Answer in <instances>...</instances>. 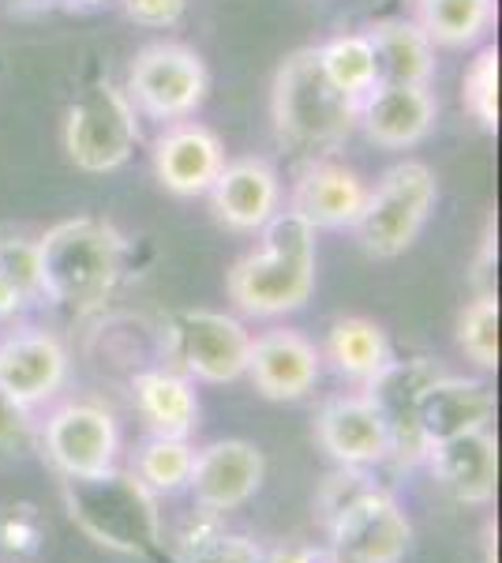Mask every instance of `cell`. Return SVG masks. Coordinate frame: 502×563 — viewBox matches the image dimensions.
Segmentation results:
<instances>
[{
	"label": "cell",
	"mask_w": 502,
	"mask_h": 563,
	"mask_svg": "<svg viewBox=\"0 0 502 563\" xmlns=\"http://www.w3.org/2000/svg\"><path fill=\"white\" fill-rule=\"evenodd\" d=\"M259 252L233 263L225 289L244 316L274 320L308 305L315 289V230L293 211H278L263 225Z\"/></svg>",
	"instance_id": "cell-1"
},
{
	"label": "cell",
	"mask_w": 502,
	"mask_h": 563,
	"mask_svg": "<svg viewBox=\"0 0 502 563\" xmlns=\"http://www.w3.org/2000/svg\"><path fill=\"white\" fill-rule=\"evenodd\" d=\"M34 244H38L42 297H49L53 305L76 312L98 308L124 275L127 241L105 218H68Z\"/></svg>",
	"instance_id": "cell-2"
},
{
	"label": "cell",
	"mask_w": 502,
	"mask_h": 563,
	"mask_svg": "<svg viewBox=\"0 0 502 563\" xmlns=\"http://www.w3.org/2000/svg\"><path fill=\"white\" fill-rule=\"evenodd\" d=\"M270 117L278 140L308 158H326L356 132V102L331 87L315 49H297L281 60L270 87Z\"/></svg>",
	"instance_id": "cell-3"
},
{
	"label": "cell",
	"mask_w": 502,
	"mask_h": 563,
	"mask_svg": "<svg viewBox=\"0 0 502 563\" xmlns=\"http://www.w3.org/2000/svg\"><path fill=\"white\" fill-rule=\"evenodd\" d=\"M60 496L71 522L102 549L140 556L161 544L158 499L135 474H121L109 466L102 474L60 477Z\"/></svg>",
	"instance_id": "cell-4"
},
{
	"label": "cell",
	"mask_w": 502,
	"mask_h": 563,
	"mask_svg": "<svg viewBox=\"0 0 502 563\" xmlns=\"http://www.w3.org/2000/svg\"><path fill=\"white\" fill-rule=\"evenodd\" d=\"M435 199H439V180L432 166L416 158L398 162L376 180V188H368L364 211L353 222L356 244L376 260L401 256L424 233Z\"/></svg>",
	"instance_id": "cell-5"
},
{
	"label": "cell",
	"mask_w": 502,
	"mask_h": 563,
	"mask_svg": "<svg viewBox=\"0 0 502 563\" xmlns=\"http://www.w3.org/2000/svg\"><path fill=\"white\" fill-rule=\"evenodd\" d=\"M140 143V113L113 84L87 87L64 113V151L83 174H113Z\"/></svg>",
	"instance_id": "cell-6"
},
{
	"label": "cell",
	"mask_w": 502,
	"mask_h": 563,
	"mask_svg": "<svg viewBox=\"0 0 502 563\" xmlns=\"http://www.w3.org/2000/svg\"><path fill=\"white\" fill-rule=\"evenodd\" d=\"M207 90L210 71L203 57L180 42L143 45L127 65L124 95L135 106V113L150 117V121H188L207 102Z\"/></svg>",
	"instance_id": "cell-7"
},
{
	"label": "cell",
	"mask_w": 502,
	"mask_h": 563,
	"mask_svg": "<svg viewBox=\"0 0 502 563\" xmlns=\"http://www.w3.org/2000/svg\"><path fill=\"white\" fill-rule=\"evenodd\" d=\"M331 560L334 563H401L413 541V526L398 499L382 488H368L331 522Z\"/></svg>",
	"instance_id": "cell-8"
},
{
	"label": "cell",
	"mask_w": 502,
	"mask_h": 563,
	"mask_svg": "<svg viewBox=\"0 0 502 563\" xmlns=\"http://www.w3.org/2000/svg\"><path fill=\"white\" fill-rule=\"evenodd\" d=\"M169 342L180 368L203 384H233L248 368V327L236 316L214 312V308L180 312L169 327Z\"/></svg>",
	"instance_id": "cell-9"
},
{
	"label": "cell",
	"mask_w": 502,
	"mask_h": 563,
	"mask_svg": "<svg viewBox=\"0 0 502 563\" xmlns=\"http://www.w3.org/2000/svg\"><path fill=\"white\" fill-rule=\"evenodd\" d=\"M443 376V365L432 357H409V361H390L376 376L364 384V398L379 410L382 424L390 435V459L401 466H416L427 455L424 432L416 421L420 395Z\"/></svg>",
	"instance_id": "cell-10"
},
{
	"label": "cell",
	"mask_w": 502,
	"mask_h": 563,
	"mask_svg": "<svg viewBox=\"0 0 502 563\" xmlns=\"http://www.w3.org/2000/svg\"><path fill=\"white\" fill-rule=\"evenodd\" d=\"M42 451L60 477H87L102 474L116 462L121 432L113 413L90 402H68L45 421Z\"/></svg>",
	"instance_id": "cell-11"
},
{
	"label": "cell",
	"mask_w": 502,
	"mask_h": 563,
	"mask_svg": "<svg viewBox=\"0 0 502 563\" xmlns=\"http://www.w3.org/2000/svg\"><path fill=\"white\" fill-rule=\"evenodd\" d=\"M267 477V462L263 451L248 440H214L191 459L188 488L199 507L210 511H233V507L248 504L263 488Z\"/></svg>",
	"instance_id": "cell-12"
},
{
	"label": "cell",
	"mask_w": 502,
	"mask_h": 563,
	"mask_svg": "<svg viewBox=\"0 0 502 563\" xmlns=\"http://www.w3.org/2000/svg\"><path fill=\"white\" fill-rule=\"evenodd\" d=\"M319 372H323V353L315 350V342L289 327H274L252 339L244 376L270 402H297L315 387Z\"/></svg>",
	"instance_id": "cell-13"
},
{
	"label": "cell",
	"mask_w": 502,
	"mask_h": 563,
	"mask_svg": "<svg viewBox=\"0 0 502 563\" xmlns=\"http://www.w3.org/2000/svg\"><path fill=\"white\" fill-rule=\"evenodd\" d=\"M154 177L166 192L191 199L207 196V188L214 185V177L225 166V147L217 140V132H210L199 121H172L166 132L154 140L150 151Z\"/></svg>",
	"instance_id": "cell-14"
},
{
	"label": "cell",
	"mask_w": 502,
	"mask_h": 563,
	"mask_svg": "<svg viewBox=\"0 0 502 563\" xmlns=\"http://www.w3.org/2000/svg\"><path fill=\"white\" fill-rule=\"evenodd\" d=\"M439 121V102L432 87L379 84L356 106V129L382 151H409L424 143Z\"/></svg>",
	"instance_id": "cell-15"
},
{
	"label": "cell",
	"mask_w": 502,
	"mask_h": 563,
	"mask_svg": "<svg viewBox=\"0 0 502 563\" xmlns=\"http://www.w3.org/2000/svg\"><path fill=\"white\" fill-rule=\"evenodd\" d=\"M207 196L225 230L259 233L281 211V177L267 158H236L225 162Z\"/></svg>",
	"instance_id": "cell-16"
},
{
	"label": "cell",
	"mask_w": 502,
	"mask_h": 563,
	"mask_svg": "<svg viewBox=\"0 0 502 563\" xmlns=\"http://www.w3.org/2000/svg\"><path fill=\"white\" fill-rule=\"evenodd\" d=\"M364 199L368 185L356 169L334 158H308L289 192V211L304 218L312 230H353Z\"/></svg>",
	"instance_id": "cell-17"
},
{
	"label": "cell",
	"mask_w": 502,
	"mask_h": 563,
	"mask_svg": "<svg viewBox=\"0 0 502 563\" xmlns=\"http://www.w3.org/2000/svg\"><path fill=\"white\" fill-rule=\"evenodd\" d=\"M64 376H68V353L57 334L26 327L0 342V387L26 410L57 395Z\"/></svg>",
	"instance_id": "cell-18"
},
{
	"label": "cell",
	"mask_w": 502,
	"mask_h": 563,
	"mask_svg": "<svg viewBox=\"0 0 502 563\" xmlns=\"http://www.w3.org/2000/svg\"><path fill=\"white\" fill-rule=\"evenodd\" d=\"M424 459H427V466H432L435 481H439L458 504L483 507L495 499L499 448H495L491 429H477V432L454 435V440L432 443Z\"/></svg>",
	"instance_id": "cell-19"
},
{
	"label": "cell",
	"mask_w": 502,
	"mask_h": 563,
	"mask_svg": "<svg viewBox=\"0 0 502 563\" xmlns=\"http://www.w3.org/2000/svg\"><path fill=\"white\" fill-rule=\"evenodd\" d=\"M323 451L342 466H376L390 459V435L376 406L364 395H345L323 406L315 421Z\"/></svg>",
	"instance_id": "cell-20"
},
{
	"label": "cell",
	"mask_w": 502,
	"mask_h": 563,
	"mask_svg": "<svg viewBox=\"0 0 502 563\" xmlns=\"http://www.w3.org/2000/svg\"><path fill=\"white\" fill-rule=\"evenodd\" d=\"M491 417H495V395L480 379L446 376V372L420 395L416 406V421L427 448L454 440V435L488 429Z\"/></svg>",
	"instance_id": "cell-21"
},
{
	"label": "cell",
	"mask_w": 502,
	"mask_h": 563,
	"mask_svg": "<svg viewBox=\"0 0 502 563\" xmlns=\"http://www.w3.org/2000/svg\"><path fill=\"white\" fill-rule=\"evenodd\" d=\"M376 53L379 84L432 87L435 79V45L413 20H379L364 26Z\"/></svg>",
	"instance_id": "cell-22"
},
{
	"label": "cell",
	"mask_w": 502,
	"mask_h": 563,
	"mask_svg": "<svg viewBox=\"0 0 502 563\" xmlns=\"http://www.w3.org/2000/svg\"><path fill=\"white\" fill-rule=\"evenodd\" d=\"M135 402H140V413L150 421L154 435H185L196 429L199 421V398L185 376L177 372H140L132 379Z\"/></svg>",
	"instance_id": "cell-23"
},
{
	"label": "cell",
	"mask_w": 502,
	"mask_h": 563,
	"mask_svg": "<svg viewBox=\"0 0 502 563\" xmlns=\"http://www.w3.org/2000/svg\"><path fill=\"white\" fill-rule=\"evenodd\" d=\"M413 23L443 49H469L495 26V0H416Z\"/></svg>",
	"instance_id": "cell-24"
},
{
	"label": "cell",
	"mask_w": 502,
	"mask_h": 563,
	"mask_svg": "<svg viewBox=\"0 0 502 563\" xmlns=\"http://www.w3.org/2000/svg\"><path fill=\"white\" fill-rule=\"evenodd\" d=\"M326 357L334 361L342 376L368 384L382 365L394 361V353H390V342L379 323L364 320V316H345L326 334Z\"/></svg>",
	"instance_id": "cell-25"
},
{
	"label": "cell",
	"mask_w": 502,
	"mask_h": 563,
	"mask_svg": "<svg viewBox=\"0 0 502 563\" xmlns=\"http://www.w3.org/2000/svg\"><path fill=\"white\" fill-rule=\"evenodd\" d=\"M319 68L331 79V87L337 95H345L349 102L360 106L371 90L379 87V71H376V53L364 31L356 34H334L331 42H323L315 49Z\"/></svg>",
	"instance_id": "cell-26"
},
{
	"label": "cell",
	"mask_w": 502,
	"mask_h": 563,
	"mask_svg": "<svg viewBox=\"0 0 502 563\" xmlns=\"http://www.w3.org/2000/svg\"><path fill=\"white\" fill-rule=\"evenodd\" d=\"M191 459H196V451L185 435H150L135 455V477L150 493H177L188 485Z\"/></svg>",
	"instance_id": "cell-27"
},
{
	"label": "cell",
	"mask_w": 502,
	"mask_h": 563,
	"mask_svg": "<svg viewBox=\"0 0 502 563\" xmlns=\"http://www.w3.org/2000/svg\"><path fill=\"white\" fill-rule=\"evenodd\" d=\"M458 346L472 365L499 368V301L495 294H480L458 320Z\"/></svg>",
	"instance_id": "cell-28"
},
{
	"label": "cell",
	"mask_w": 502,
	"mask_h": 563,
	"mask_svg": "<svg viewBox=\"0 0 502 563\" xmlns=\"http://www.w3.org/2000/svg\"><path fill=\"white\" fill-rule=\"evenodd\" d=\"M461 102L480 129H488V132L499 129V49L495 45H483L477 57L469 60L465 79H461Z\"/></svg>",
	"instance_id": "cell-29"
},
{
	"label": "cell",
	"mask_w": 502,
	"mask_h": 563,
	"mask_svg": "<svg viewBox=\"0 0 502 563\" xmlns=\"http://www.w3.org/2000/svg\"><path fill=\"white\" fill-rule=\"evenodd\" d=\"M222 533H225L222 511H210V507L196 504L191 511H185L177 522H172L166 544L177 563H199L210 549H214Z\"/></svg>",
	"instance_id": "cell-30"
},
{
	"label": "cell",
	"mask_w": 502,
	"mask_h": 563,
	"mask_svg": "<svg viewBox=\"0 0 502 563\" xmlns=\"http://www.w3.org/2000/svg\"><path fill=\"white\" fill-rule=\"evenodd\" d=\"M0 278L15 289V297L38 301L42 278H38V244L26 238H0Z\"/></svg>",
	"instance_id": "cell-31"
},
{
	"label": "cell",
	"mask_w": 502,
	"mask_h": 563,
	"mask_svg": "<svg viewBox=\"0 0 502 563\" xmlns=\"http://www.w3.org/2000/svg\"><path fill=\"white\" fill-rule=\"evenodd\" d=\"M368 488H376V481L364 474V466H342L337 474H331L319 488V511H323V522H331L342 507H349L356 496H364Z\"/></svg>",
	"instance_id": "cell-32"
},
{
	"label": "cell",
	"mask_w": 502,
	"mask_h": 563,
	"mask_svg": "<svg viewBox=\"0 0 502 563\" xmlns=\"http://www.w3.org/2000/svg\"><path fill=\"white\" fill-rule=\"evenodd\" d=\"M31 410L23 402H15L4 387H0V455H15V451H26L31 443Z\"/></svg>",
	"instance_id": "cell-33"
},
{
	"label": "cell",
	"mask_w": 502,
	"mask_h": 563,
	"mask_svg": "<svg viewBox=\"0 0 502 563\" xmlns=\"http://www.w3.org/2000/svg\"><path fill=\"white\" fill-rule=\"evenodd\" d=\"M38 515L31 504H12L0 515V541L8 552H31L38 544Z\"/></svg>",
	"instance_id": "cell-34"
},
{
	"label": "cell",
	"mask_w": 502,
	"mask_h": 563,
	"mask_svg": "<svg viewBox=\"0 0 502 563\" xmlns=\"http://www.w3.org/2000/svg\"><path fill=\"white\" fill-rule=\"evenodd\" d=\"M124 15L140 26H172L180 23L188 0H121Z\"/></svg>",
	"instance_id": "cell-35"
},
{
	"label": "cell",
	"mask_w": 502,
	"mask_h": 563,
	"mask_svg": "<svg viewBox=\"0 0 502 563\" xmlns=\"http://www.w3.org/2000/svg\"><path fill=\"white\" fill-rule=\"evenodd\" d=\"M199 563H267L263 549L252 538H236V533H222L214 549Z\"/></svg>",
	"instance_id": "cell-36"
},
{
	"label": "cell",
	"mask_w": 502,
	"mask_h": 563,
	"mask_svg": "<svg viewBox=\"0 0 502 563\" xmlns=\"http://www.w3.org/2000/svg\"><path fill=\"white\" fill-rule=\"evenodd\" d=\"M267 563H334V560H331V552H315V549H304V544H286V549L267 556Z\"/></svg>",
	"instance_id": "cell-37"
},
{
	"label": "cell",
	"mask_w": 502,
	"mask_h": 563,
	"mask_svg": "<svg viewBox=\"0 0 502 563\" xmlns=\"http://www.w3.org/2000/svg\"><path fill=\"white\" fill-rule=\"evenodd\" d=\"M23 301L20 297H15V289L8 286L4 278H0V316H8V312H15V308H20Z\"/></svg>",
	"instance_id": "cell-38"
}]
</instances>
